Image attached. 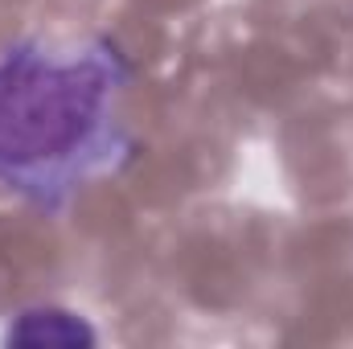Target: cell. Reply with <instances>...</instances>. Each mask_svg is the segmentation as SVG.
Returning a JSON list of instances; mask_svg holds the SVG:
<instances>
[{
  "label": "cell",
  "mask_w": 353,
  "mask_h": 349,
  "mask_svg": "<svg viewBox=\"0 0 353 349\" xmlns=\"http://www.w3.org/2000/svg\"><path fill=\"white\" fill-rule=\"evenodd\" d=\"M128 74L132 66L111 41L83 58L8 50L0 58V185L58 210L83 177L128 148L111 119Z\"/></svg>",
  "instance_id": "cell-1"
},
{
  "label": "cell",
  "mask_w": 353,
  "mask_h": 349,
  "mask_svg": "<svg viewBox=\"0 0 353 349\" xmlns=\"http://www.w3.org/2000/svg\"><path fill=\"white\" fill-rule=\"evenodd\" d=\"M94 333H90L87 321H79L74 312H58V308H33V312H21L17 325L8 329V346H25V349H79L90 346Z\"/></svg>",
  "instance_id": "cell-2"
}]
</instances>
